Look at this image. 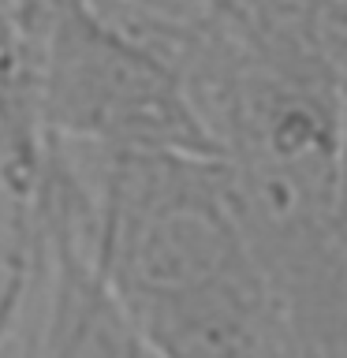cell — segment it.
Masks as SVG:
<instances>
[{
    "mask_svg": "<svg viewBox=\"0 0 347 358\" xmlns=\"http://www.w3.org/2000/svg\"><path fill=\"white\" fill-rule=\"evenodd\" d=\"M97 254L146 355L269 351V299L232 183L209 153L78 145Z\"/></svg>",
    "mask_w": 347,
    "mask_h": 358,
    "instance_id": "6da1fadb",
    "label": "cell"
},
{
    "mask_svg": "<svg viewBox=\"0 0 347 358\" xmlns=\"http://www.w3.org/2000/svg\"><path fill=\"white\" fill-rule=\"evenodd\" d=\"M11 239L0 280V351L146 355L97 254L94 194L71 142L41 138L27 179L8 187Z\"/></svg>",
    "mask_w": 347,
    "mask_h": 358,
    "instance_id": "7a4b0ae2",
    "label": "cell"
},
{
    "mask_svg": "<svg viewBox=\"0 0 347 358\" xmlns=\"http://www.w3.org/2000/svg\"><path fill=\"white\" fill-rule=\"evenodd\" d=\"M27 34L41 138L97 150H213L179 71L90 0H27Z\"/></svg>",
    "mask_w": 347,
    "mask_h": 358,
    "instance_id": "3957f363",
    "label": "cell"
},
{
    "mask_svg": "<svg viewBox=\"0 0 347 358\" xmlns=\"http://www.w3.org/2000/svg\"><path fill=\"white\" fill-rule=\"evenodd\" d=\"M41 145L34 120L27 0H0V179L15 187L27 179Z\"/></svg>",
    "mask_w": 347,
    "mask_h": 358,
    "instance_id": "277c9868",
    "label": "cell"
},
{
    "mask_svg": "<svg viewBox=\"0 0 347 358\" xmlns=\"http://www.w3.org/2000/svg\"><path fill=\"white\" fill-rule=\"evenodd\" d=\"M336 201H340V220H344V228H347V172H344L340 190H336Z\"/></svg>",
    "mask_w": 347,
    "mask_h": 358,
    "instance_id": "5b68a950",
    "label": "cell"
}]
</instances>
